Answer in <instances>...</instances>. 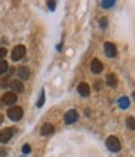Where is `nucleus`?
Listing matches in <instances>:
<instances>
[{
	"label": "nucleus",
	"instance_id": "f257e3e1",
	"mask_svg": "<svg viewBox=\"0 0 135 157\" xmlns=\"http://www.w3.org/2000/svg\"><path fill=\"white\" fill-rule=\"evenodd\" d=\"M22 115H24V111L21 106H13L8 109V116L13 121H19L22 117Z\"/></svg>",
	"mask_w": 135,
	"mask_h": 157
},
{
	"label": "nucleus",
	"instance_id": "f03ea898",
	"mask_svg": "<svg viewBox=\"0 0 135 157\" xmlns=\"http://www.w3.org/2000/svg\"><path fill=\"white\" fill-rule=\"evenodd\" d=\"M105 146H107V148H108L109 151H112V152H118V151H120V148H121L120 142H119L118 137H115V136H109V137L107 139V141H105Z\"/></svg>",
	"mask_w": 135,
	"mask_h": 157
},
{
	"label": "nucleus",
	"instance_id": "7ed1b4c3",
	"mask_svg": "<svg viewBox=\"0 0 135 157\" xmlns=\"http://www.w3.org/2000/svg\"><path fill=\"white\" fill-rule=\"evenodd\" d=\"M25 52H26L25 46H22V45L15 46L14 50H13V52H11V59H13V61H19V59H21V58L25 56Z\"/></svg>",
	"mask_w": 135,
	"mask_h": 157
},
{
	"label": "nucleus",
	"instance_id": "20e7f679",
	"mask_svg": "<svg viewBox=\"0 0 135 157\" xmlns=\"http://www.w3.org/2000/svg\"><path fill=\"white\" fill-rule=\"evenodd\" d=\"M13 135H14V130L10 129V128H6V129L0 130V142H2V144L9 142L10 139L13 137Z\"/></svg>",
	"mask_w": 135,
	"mask_h": 157
},
{
	"label": "nucleus",
	"instance_id": "39448f33",
	"mask_svg": "<svg viewBox=\"0 0 135 157\" xmlns=\"http://www.w3.org/2000/svg\"><path fill=\"white\" fill-rule=\"evenodd\" d=\"M78 113L74 110V109H72V110H68L66 114H65V117H63V119H65V123L66 124H73V123H76L77 120H78Z\"/></svg>",
	"mask_w": 135,
	"mask_h": 157
},
{
	"label": "nucleus",
	"instance_id": "423d86ee",
	"mask_svg": "<svg viewBox=\"0 0 135 157\" xmlns=\"http://www.w3.org/2000/svg\"><path fill=\"white\" fill-rule=\"evenodd\" d=\"M104 52H105L107 57L113 58V57L117 56V46L112 42H105L104 44Z\"/></svg>",
	"mask_w": 135,
	"mask_h": 157
},
{
	"label": "nucleus",
	"instance_id": "0eeeda50",
	"mask_svg": "<svg viewBox=\"0 0 135 157\" xmlns=\"http://www.w3.org/2000/svg\"><path fill=\"white\" fill-rule=\"evenodd\" d=\"M16 100H18V97L14 92H8L3 95V103L5 105H13L16 103Z\"/></svg>",
	"mask_w": 135,
	"mask_h": 157
},
{
	"label": "nucleus",
	"instance_id": "6e6552de",
	"mask_svg": "<svg viewBox=\"0 0 135 157\" xmlns=\"http://www.w3.org/2000/svg\"><path fill=\"white\" fill-rule=\"evenodd\" d=\"M91 71H92V73H94V74H99V73L103 71V63H102L98 58H94V59L91 62Z\"/></svg>",
	"mask_w": 135,
	"mask_h": 157
},
{
	"label": "nucleus",
	"instance_id": "1a4fd4ad",
	"mask_svg": "<svg viewBox=\"0 0 135 157\" xmlns=\"http://www.w3.org/2000/svg\"><path fill=\"white\" fill-rule=\"evenodd\" d=\"M9 86H10V88H11L14 92H16V93H22V92H24V84L21 83V81H18V79L11 81Z\"/></svg>",
	"mask_w": 135,
	"mask_h": 157
},
{
	"label": "nucleus",
	"instance_id": "9d476101",
	"mask_svg": "<svg viewBox=\"0 0 135 157\" xmlns=\"http://www.w3.org/2000/svg\"><path fill=\"white\" fill-rule=\"evenodd\" d=\"M18 77H19V78H21L22 81L29 79V77H30V69H29L27 67H25V66L20 67V68H19V71H18Z\"/></svg>",
	"mask_w": 135,
	"mask_h": 157
},
{
	"label": "nucleus",
	"instance_id": "9b49d317",
	"mask_svg": "<svg viewBox=\"0 0 135 157\" xmlns=\"http://www.w3.org/2000/svg\"><path fill=\"white\" fill-rule=\"evenodd\" d=\"M77 90H78L79 95H82V97H88L89 93H91V89H89V86H88L87 83H81V84L78 86Z\"/></svg>",
	"mask_w": 135,
	"mask_h": 157
},
{
	"label": "nucleus",
	"instance_id": "f8f14e48",
	"mask_svg": "<svg viewBox=\"0 0 135 157\" xmlns=\"http://www.w3.org/2000/svg\"><path fill=\"white\" fill-rule=\"evenodd\" d=\"M54 131H55V128H54L52 124H43L40 132H41L42 136H47V135H51Z\"/></svg>",
	"mask_w": 135,
	"mask_h": 157
},
{
	"label": "nucleus",
	"instance_id": "ddd939ff",
	"mask_svg": "<svg viewBox=\"0 0 135 157\" xmlns=\"http://www.w3.org/2000/svg\"><path fill=\"white\" fill-rule=\"evenodd\" d=\"M107 84L109 86V87H115L117 84H118V78H117V74H114V73H109V74H107Z\"/></svg>",
	"mask_w": 135,
	"mask_h": 157
},
{
	"label": "nucleus",
	"instance_id": "4468645a",
	"mask_svg": "<svg viewBox=\"0 0 135 157\" xmlns=\"http://www.w3.org/2000/svg\"><path fill=\"white\" fill-rule=\"evenodd\" d=\"M118 105H119V108L123 109V110L128 109L129 105H130V100H129V98H128V97H121V98L118 100Z\"/></svg>",
	"mask_w": 135,
	"mask_h": 157
},
{
	"label": "nucleus",
	"instance_id": "2eb2a0df",
	"mask_svg": "<svg viewBox=\"0 0 135 157\" xmlns=\"http://www.w3.org/2000/svg\"><path fill=\"white\" fill-rule=\"evenodd\" d=\"M126 128L131 131H135V119H134V116H128L126 117Z\"/></svg>",
	"mask_w": 135,
	"mask_h": 157
},
{
	"label": "nucleus",
	"instance_id": "dca6fc26",
	"mask_svg": "<svg viewBox=\"0 0 135 157\" xmlns=\"http://www.w3.org/2000/svg\"><path fill=\"white\" fill-rule=\"evenodd\" d=\"M8 69H9V64H8V62H6L5 59L0 61V74H4Z\"/></svg>",
	"mask_w": 135,
	"mask_h": 157
},
{
	"label": "nucleus",
	"instance_id": "f3484780",
	"mask_svg": "<svg viewBox=\"0 0 135 157\" xmlns=\"http://www.w3.org/2000/svg\"><path fill=\"white\" fill-rule=\"evenodd\" d=\"M115 5V2L114 0H104V2H102V6L104 9H110Z\"/></svg>",
	"mask_w": 135,
	"mask_h": 157
},
{
	"label": "nucleus",
	"instance_id": "a211bd4d",
	"mask_svg": "<svg viewBox=\"0 0 135 157\" xmlns=\"http://www.w3.org/2000/svg\"><path fill=\"white\" fill-rule=\"evenodd\" d=\"M43 103H45V90L42 89V90H41V94H40V99H38V101H37V106L41 108V106L43 105Z\"/></svg>",
	"mask_w": 135,
	"mask_h": 157
},
{
	"label": "nucleus",
	"instance_id": "6ab92c4d",
	"mask_svg": "<svg viewBox=\"0 0 135 157\" xmlns=\"http://www.w3.org/2000/svg\"><path fill=\"white\" fill-rule=\"evenodd\" d=\"M99 26H101L102 29H105V27L108 26V20H107V17H102V19H101V21H99Z\"/></svg>",
	"mask_w": 135,
	"mask_h": 157
},
{
	"label": "nucleus",
	"instance_id": "aec40b11",
	"mask_svg": "<svg viewBox=\"0 0 135 157\" xmlns=\"http://www.w3.org/2000/svg\"><path fill=\"white\" fill-rule=\"evenodd\" d=\"M8 84H9V77H5V78H3V79L0 81V87H2V88L6 87Z\"/></svg>",
	"mask_w": 135,
	"mask_h": 157
},
{
	"label": "nucleus",
	"instance_id": "412c9836",
	"mask_svg": "<svg viewBox=\"0 0 135 157\" xmlns=\"http://www.w3.org/2000/svg\"><path fill=\"white\" fill-rule=\"evenodd\" d=\"M22 152H24L25 155L30 153V152H31V147H30V145H27V144L24 145V146H22Z\"/></svg>",
	"mask_w": 135,
	"mask_h": 157
},
{
	"label": "nucleus",
	"instance_id": "4be33fe9",
	"mask_svg": "<svg viewBox=\"0 0 135 157\" xmlns=\"http://www.w3.org/2000/svg\"><path fill=\"white\" fill-rule=\"evenodd\" d=\"M6 53H8L6 48H0V61H3V58H5Z\"/></svg>",
	"mask_w": 135,
	"mask_h": 157
},
{
	"label": "nucleus",
	"instance_id": "5701e85b",
	"mask_svg": "<svg viewBox=\"0 0 135 157\" xmlns=\"http://www.w3.org/2000/svg\"><path fill=\"white\" fill-rule=\"evenodd\" d=\"M47 5H49L50 10H55V8H56V3L55 2H47Z\"/></svg>",
	"mask_w": 135,
	"mask_h": 157
},
{
	"label": "nucleus",
	"instance_id": "b1692460",
	"mask_svg": "<svg viewBox=\"0 0 135 157\" xmlns=\"http://www.w3.org/2000/svg\"><path fill=\"white\" fill-rule=\"evenodd\" d=\"M101 84H102L101 82H97V83H96V89H97V90H99V89H101Z\"/></svg>",
	"mask_w": 135,
	"mask_h": 157
},
{
	"label": "nucleus",
	"instance_id": "393cba45",
	"mask_svg": "<svg viewBox=\"0 0 135 157\" xmlns=\"http://www.w3.org/2000/svg\"><path fill=\"white\" fill-rule=\"evenodd\" d=\"M0 123H3V115H0Z\"/></svg>",
	"mask_w": 135,
	"mask_h": 157
},
{
	"label": "nucleus",
	"instance_id": "a878e982",
	"mask_svg": "<svg viewBox=\"0 0 135 157\" xmlns=\"http://www.w3.org/2000/svg\"><path fill=\"white\" fill-rule=\"evenodd\" d=\"M133 98H134V100H135V92H133Z\"/></svg>",
	"mask_w": 135,
	"mask_h": 157
}]
</instances>
